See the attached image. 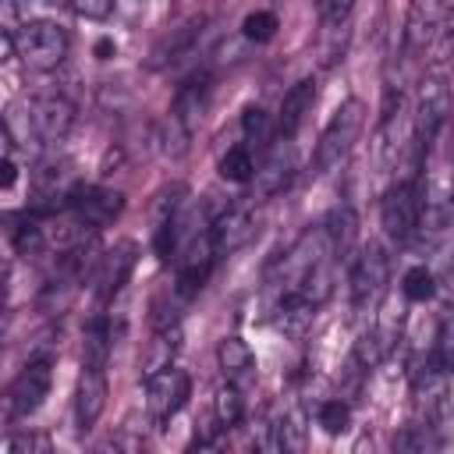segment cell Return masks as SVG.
I'll list each match as a JSON object with an SVG mask.
<instances>
[{"label":"cell","mask_w":454,"mask_h":454,"mask_svg":"<svg viewBox=\"0 0 454 454\" xmlns=\"http://www.w3.org/2000/svg\"><path fill=\"white\" fill-rule=\"evenodd\" d=\"M14 46L25 67L53 71L67 57V32L50 18H32V21H21V28L14 32Z\"/></svg>","instance_id":"cell-1"},{"label":"cell","mask_w":454,"mask_h":454,"mask_svg":"<svg viewBox=\"0 0 454 454\" xmlns=\"http://www.w3.org/2000/svg\"><path fill=\"white\" fill-rule=\"evenodd\" d=\"M362 117H365V106L358 99H344L333 110V117L326 121V128L319 135V145H316V156H312V174H326L348 156V149H351V142L362 128Z\"/></svg>","instance_id":"cell-2"},{"label":"cell","mask_w":454,"mask_h":454,"mask_svg":"<svg viewBox=\"0 0 454 454\" xmlns=\"http://www.w3.org/2000/svg\"><path fill=\"white\" fill-rule=\"evenodd\" d=\"M422 202H426V188L419 181V174H408L401 177L387 195H383V206H380V216H383V227L394 241H408L419 223H422Z\"/></svg>","instance_id":"cell-3"},{"label":"cell","mask_w":454,"mask_h":454,"mask_svg":"<svg viewBox=\"0 0 454 454\" xmlns=\"http://www.w3.org/2000/svg\"><path fill=\"white\" fill-rule=\"evenodd\" d=\"M447 114H450V89H447V82L429 78L419 89V103H415V163L429 153V145L440 135Z\"/></svg>","instance_id":"cell-4"},{"label":"cell","mask_w":454,"mask_h":454,"mask_svg":"<svg viewBox=\"0 0 454 454\" xmlns=\"http://www.w3.org/2000/svg\"><path fill=\"white\" fill-rule=\"evenodd\" d=\"M67 209H71L82 223H89L92 231H99V227H106V223H114V220L121 216L124 195L114 192V188H103V184H71V192H67Z\"/></svg>","instance_id":"cell-5"},{"label":"cell","mask_w":454,"mask_h":454,"mask_svg":"<svg viewBox=\"0 0 454 454\" xmlns=\"http://www.w3.org/2000/svg\"><path fill=\"white\" fill-rule=\"evenodd\" d=\"M387 273H390V259L380 245H365L362 255L351 262V305L355 309H369L376 305V298L387 287Z\"/></svg>","instance_id":"cell-6"},{"label":"cell","mask_w":454,"mask_h":454,"mask_svg":"<svg viewBox=\"0 0 454 454\" xmlns=\"http://www.w3.org/2000/svg\"><path fill=\"white\" fill-rule=\"evenodd\" d=\"M50 383H53V365H50V358H32V362H25V369L14 376L11 394H7L11 419H25V415H32V411L46 401Z\"/></svg>","instance_id":"cell-7"},{"label":"cell","mask_w":454,"mask_h":454,"mask_svg":"<svg viewBox=\"0 0 454 454\" xmlns=\"http://www.w3.org/2000/svg\"><path fill=\"white\" fill-rule=\"evenodd\" d=\"M188 390H192V380H188V372L177 369V365H167L163 372L149 376V380H145V408H149V415H153L156 422L174 419V415L184 408Z\"/></svg>","instance_id":"cell-8"},{"label":"cell","mask_w":454,"mask_h":454,"mask_svg":"<svg viewBox=\"0 0 454 454\" xmlns=\"http://www.w3.org/2000/svg\"><path fill=\"white\" fill-rule=\"evenodd\" d=\"M135 259H138L135 241H121V245H114V248L103 255V262H99V270H96V301H99V305L114 301V298L124 291V284H128V277H131V270H135Z\"/></svg>","instance_id":"cell-9"},{"label":"cell","mask_w":454,"mask_h":454,"mask_svg":"<svg viewBox=\"0 0 454 454\" xmlns=\"http://www.w3.org/2000/svg\"><path fill=\"white\" fill-rule=\"evenodd\" d=\"M103 408H106V369L82 365L78 390H74V426H78V433L92 429L96 419L103 415Z\"/></svg>","instance_id":"cell-10"},{"label":"cell","mask_w":454,"mask_h":454,"mask_svg":"<svg viewBox=\"0 0 454 454\" xmlns=\"http://www.w3.org/2000/svg\"><path fill=\"white\" fill-rule=\"evenodd\" d=\"M294 177V149H291V138H280L277 145H270L262 153V167H255V184H259V195H277L291 184Z\"/></svg>","instance_id":"cell-11"},{"label":"cell","mask_w":454,"mask_h":454,"mask_svg":"<svg viewBox=\"0 0 454 454\" xmlns=\"http://www.w3.org/2000/svg\"><path fill=\"white\" fill-rule=\"evenodd\" d=\"M255 234V213L248 206H231L213 220V245L220 255L238 252L241 245H248Z\"/></svg>","instance_id":"cell-12"},{"label":"cell","mask_w":454,"mask_h":454,"mask_svg":"<svg viewBox=\"0 0 454 454\" xmlns=\"http://www.w3.org/2000/svg\"><path fill=\"white\" fill-rule=\"evenodd\" d=\"M209 92H213V78H209V71H195V74L184 78V85L174 92V110H170V117H177V121L192 131V128L206 117Z\"/></svg>","instance_id":"cell-13"},{"label":"cell","mask_w":454,"mask_h":454,"mask_svg":"<svg viewBox=\"0 0 454 454\" xmlns=\"http://www.w3.org/2000/svg\"><path fill=\"white\" fill-rule=\"evenodd\" d=\"M312 103H316V78H301L294 82L284 99H280V114H277V135L280 138H294L298 128L305 124V117L312 114Z\"/></svg>","instance_id":"cell-14"},{"label":"cell","mask_w":454,"mask_h":454,"mask_svg":"<svg viewBox=\"0 0 454 454\" xmlns=\"http://www.w3.org/2000/svg\"><path fill=\"white\" fill-rule=\"evenodd\" d=\"M117 330H114V319L96 312L85 326V340H82V365H96V369H106L110 362V351H114V340Z\"/></svg>","instance_id":"cell-15"},{"label":"cell","mask_w":454,"mask_h":454,"mask_svg":"<svg viewBox=\"0 0 454 454\" xmlns=\"http://www.w3.org/2000/svg\"><path fill=\"white\" fill-rule=\"evenodd\" d=\"M323 234H326V248H330V259H344L355 245V234H358V216L351 206H337L330 209L326 223H323Z\"/></svg>","instance_id":"cell-16"},{"label":"cell","mask_w":454,"mask_h":454,"mask_svg":"<svg viewBox=\"0 0 454 454\" xmlns=\"http://www.w3.org/2000/svg\"><path fill=\"white\" fill-rule=\"evenodd\" d=\"M177 340H181V330L177 323L174 326H156V337L149 340L145 355H142V376H156L163 372L167 365H174V355H177Z\"/></svg>","instance_id":"cell-17"},{"label":"cell","mask_w":454,"mask_h":454,"mask_svg":"<svg viewBox=\"0 0 454 454\" xmlns=\"http://www.w3.org/2000/svg\"><path fill=\"white\" fill-rule=\"evenodd\" d=\"M383 355H387V340H383V333H380L376 326H369V330L358 333L348 365H351L355 372H372V369L383 362Z\"/></svg>","instance_id":"cell-18"},{"label":"cell","mask_w":454,"mask_h":454,"mask_svg":"<svg viewBox=\"0 0 454 454\" xmlns=\"http://www.w3.org/2000/svg\"><path fill=\"white\" fill-rule=\"evenodd\" d=\"M216 362H220L223 376L234 380V376H245V372L252 369L255 355H252V348H248L241 337H223V340L216 344Z\"/></svg>","instance_id":"cell-19"},{"label":"cell","mask_w":454,"mask_h":454,"mask_svg":"<svg viewBox=\"0 0 454 454\" xmlns=\"http://www.w3.org/2000/svg\"><path fill=\"white\" fill-rule=\"evenodd\" d=\"M241 131H245V145L248 149H259V153H266L273 142V124H270V114L262 110V106H248L245 114H241Z\"/></svg>","instance_id":"cell-20"},{"label":"cell","mask_w":454,"mask_h":454,"mask_svg":"<svg viewBox=\"0 0 454 454\" xmlns=\"http://www.w3.org/2000/svg\"><path fill=\"white\" fill-rule=\"evenodd\" d=\"M241 411H245V404H241L238 387H234L231 380L220 383L216 394H213V419H216V426H220V429L238 426V422H241Z\"/></svg>","instance_id":"cell-21"},{"label":"cell","mask_w":454,"mask_h":454,"mask_svg":"<svg viewBox=\"0 0 454 454\" xmlns=\"http://www.w3.org/2000/svg\"><path fill=\"white\" fill-rule=\"evenodd\" d=\"M433 21H436V0H415L408 14V50H422L429 43Z\"/></svg>","instance_id":"cell-22"},{"label":"cell","mask_w":454,"mask_h":454,"mask_svg":"<svg viewBox=\"0 0 454 454\" xmlns=\"http://www.w3.org/2000/svg\"><path fill=\"white\" fill-rule=\"evenodd\" d=\"M220 177H223V181H234V184L252 181V177H255L252 149H248V145H231V149L220 156Z\"/></svg>","instance_id":"cell-23"},{"label":"cell","mask_w":454,"mask_h":454,"mask_svg":"<svg viewBox=\"0 0 454 454\" xmlns=\"http://www.w3.org/2000/svg\"><path fill=\"white\" fill-rule=\"evenodd\" d=\"M316 422H319V426H323L330 436L344 433V429L351 426V408H348V401H340V397L319 401V408H316Z\"/></svg>","instance_id":"cell-24"},{"label":"cell","mask_w":454,"mask_h":454,"mask_svg":"<svg viewBox=\"0 0 454 454\" xmlns=\"http://www.w3.org/2000/svg\"><path fill=\"white\" fill-rule=\"evenodd\" d=\"M401 291H404L408 301H429L436 294V277L426 266H411L401 280Z\"/></svg>","instance_id":"cell-25"},{"label":"cell","mask_w":454,"mask_h":454,"mask_svg":"<svg viewBox=\"0 0 454 454\" xmlns=\"http://www.w3.org/2000/svg\"><path fill=\"white\" fill-rule=\"evenodd\" d=\"M433 422H415V426H404L397 436H394V450H429V447H440V440L433 436Z\"/></svg>","instance_id":"cell-26"},{"label":"cell","mask_w":454,"mask_h":454,"mask_svg":"<svg viewBox=\"0 0 454 454\" xmlns=\"http://www.w3.org/2000/svg\"><path fill=\"white\" fill-rule=\"evenodd\" d=\"M241 35L248 43H270L277 35V14L273 11H252V14H245Z\"/></svg>","instance_id":"cell-27"},{"label":"cell","mask_w":454,"mask_h":454,"mask_svg":"<svg viewBox=\"0 0 454 454\" xmlns=\"http://www.w3.org/2000/svg\"><path fill=\"white\" fill-rule=\"evenodd\" d=\"M50 440L46 436H32V433H18L11 440H4V454H46Z\"/></svg>","instance_id":"cell-28"},{"label":"cell","mask_w":454,"mask_h":454,"mask_svg":"<svg viewBox=\"0 0 454 454\" xmlns=\"http://www.w3.org/2000/svg\"><path fill=\"white\" fill-rule=\"evenodd\" d=\"M436 358L443 365V372H454V323H443L440 326V337H436Z\"/></svg>","instance_id":"cell-29"},{"label":"cell","mask_w":454,"mask_h":454,"mask_svg":"<svg viewBox=\"0 0 454 454\" xmlns=\"http://www.w3.org/2000/svg\"><path fill=\"white\" fill-rule=\"evenodd\" d=\"M71 7H74V14H78V18H89V21H103V18H110V11H114V0H71Z\"/></svg>","instance_id":"cell-30"},{"label":"cell","mask_w":454,"mask_h":454,"mask_svg":"<svg viewBox=\"0 0 454 454\" xmlns=\"http://www.w3.org/2000/svg\"><path fill=\"white\" fill-rule=\"evenodd\" d=\"M14 177H18V167H14V156H11V149H7L4 160H0V188H11Z\"/></svg>","instance_id":"cell-31"},{"label":"cell","mask_w":454,"mask_h":454,"mask_svg":"<svg viewBox=\"0 0 454 454\" xmlns=\"http://www.w3.org/2000/svg\"><path fill=\"white\" fill-rule=\"evenodd\" d=\"M39 4H43V0H14V11L21 14V21H32V18H39V14H35Z\"/></svg>","instance_id":"cell-32"},{"label":"cell","mask_w":454,"mask_h":454,"mask_svg":"<svg viewBox=\"0 0 454 454\" xmlns=\"http://www.w3.org/2000/svg\"><path fill=\"white\" fill-rule=\"evenodd\" d=\"M110 53H114V43H110V39H99V43H96V57H99V60H106Z\"/></svg>","instance_id":"cell-33"}]
</instances>
